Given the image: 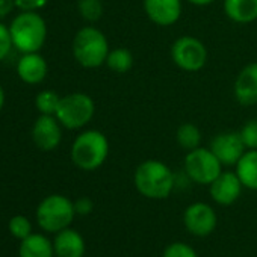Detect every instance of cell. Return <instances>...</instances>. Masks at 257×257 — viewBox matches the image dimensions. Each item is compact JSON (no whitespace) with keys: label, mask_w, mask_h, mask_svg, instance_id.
<instances>
[{"label":"cell","mask_w":257,"mask_h":257,"mask_svg":"<svg viewBox=\"0 0 257 257\" xmlns=\"http://www.w3.org/2000/svg\"><path fill=\"white\" fill-rule=\"evenodd\" d=\"M134 183L143 197L150 200H164L174 191L176 176L167 164L158 159H147L137 167Z\"/></svg>","instance_id":"6da1fadb"},{"label":"cell","mask_w":257,"mask_h":257,"mask_svg":"<svg viewBox=\"0 0 257 257\" xmlns=\"http://www.w3.org/2000/svg\"><path fill=\"white\" fill-rule=\"evenodd\" d=\"M13 44L22 53L40 52L47 40L46 20L37 11H22L10 25Z\"/></svg>","instance_id":"7a4b0ae2"},{"label":"cell","mask_w":257,"mask_h":257,"mask_svg":"<svg viewBox=\"0 0 257 257\" xmlns=\"http://www.w3.org/2000/svg\"><path fill=\"white\" fill-rule=\"evenodd\" d=\"M109 141L100 131H85L74 140L71 146V161L83 171L98 170L109 156Z\"/></svg>","instance_id":"3957f363"},{"label":"cell","mask_w":257,"mask_h":257,"mask_svg":"<svg viewBox=\"0 0 257 257\" xmlns=\"http://www.w3.org/2000/svg\"><path fill=\"white\" fill-rule=\"evenodd\" d=\"M109 52L106 35L94 26H85L74 35L73 56L83 68H98L104 65Z\"/></svg>","instance_id":"277c9868"},{"label":"cell","mask_w":257,"mask_h":257,"mask_svg":"<svg viewBox=\"0 0 257 257\" xmlns=\"http://www.w3.org/2000/svg\"><path fill=\"white\" fill-rule=\"evenodd\" d=\"M74 201L61 194H52L41 200L37 207V222L47 233H58L68 228L74 221Z\"/></svg>","instance_id":"5b68a950"},{"label":"cell","mask_w":257,"mask_h":257,"mask_svg":"<svg viewBox=\"0 0 257 257\" xmlns=\"http://www.w3.org/2000/svg\"><path fill=\"white\" fill-rule=\"evenodd\" d=\"M95 113L94 100L85 92H71L61 97L55 116L59 119L62 127L68 131H77L85 127Z\"/></svg>","instance_id":"8992f818"},{"label":"cell","mask_w":257,"mask_h":257,"mask_svg":"<svg viewBox=\"0 0 257 257\" xmlns=\"http://www.w3.org/2000/svg\"><path fill=\"white\" fill-rule=\"evenodd\" d=\"M183 170L191 182L198 185H210L222 173V164L216 159L210 149L200 146L198 149L186 153Z\"/></svg>","instance_id":"52a82bcc"},{"label":"cell","mask_w":257,"mask_h":257,"mask_svg":"<svg viewBox=\"0 0 257 257\" xmlns=\"http://www.w3.org/2000/svg\"><path fill=\"white\" fill-rule=\"evenodd\" d=\"M207 58L209 55L206 46L195 37H179L171 46V59L183 71H200L207 64Z\"/></svg>","instance_id":"ba28073f"},{"label":"cell","mask_w":257,"mask_h":257,"mask_svg":"<svg viewBox=\"0 0 257 257\" xmlns=\"http://www.w3.org/2000/svg\"><path fill=\"white\" fill-rule=\"evenodd\" d=\"M183 224L191 234L197 237H206L216 228L218 216L210 204L197 201L189 204L183 212Z\"/></svg>","instance_id":"9c48e42d"},{"label":"cell","mask_w":257,"mask_h":257,"mask_svg":"<svg viewBox=\"0 0 257 257\" xmlns=\"http://www.w3.org/2000/svg\"><path fill=\"white\" fill-rule=\"evenodd\" d=\"M32 141L43 152H53L62 141V124L55 115H40L32 127Z\"/></svg>","instance_id":"30bf717a"},{"label":"cell","mask_w":257,"mask_h":257,"mask_svg":"<svg viewBox=\"0 0 257 257\" xmlns=\"http://www.w3.org/2000/svg\"><path fill=\"white\" fill-rule=\"evenodd\" d=\"M212 153L222 164V167H231L239 162V159L246 152L239 132H222L213 137L210 141Z\"/></svg>","instance_id":"8fae6325"},{"label":"cell","mask_w":257,"mask_h":257,"mask_svg":"<svg viewBox=\"0 0 257 257\" xmlns=\"http://www.w3.org/2000/svg\"><path fill=\"white\" fill-rule=\"evenodd\" d=\"M243 189L240 179L236 171H222L210 185L209 192L212 200L219 206H231L237 201Z\"/></svg>","instance_id":"7c38bea8"},{"label":"cell","mask_w":257,"mask_h":257,"mask_svg":"<svg viewBox=\"0 0 257 257\" xmlns=\"http://www.w3.org/2000/svg\"><path fill=\"white\" fill-rule=\"evenodd\" d=\"M144 11L152 23L173 26L182 16V0H144Z\"/></svg>","instance_id":"4fadbf2b"},{"label":"cell","mask_w":257,"mask_h":257,"mask_svg":"<svg viewBox=\"0 0 257 257\" xmlns=\"http://www.w3.org/2000/svg\"><path fill=\"white\" fill-rule=\"evenodd\" d=\"M233 92L237 103L242 106L257 104V62H251L239 71Z\"/></svg>","instance_id":"5bb4252c"},{"label":"cell","mask_w":257,"mask_h":257,"mask_svg":"<svg viewBox=\"0 0 257 257\" xmlns=\"http://www.w3.org/2000/svg\"><path fill=\"white\" fill-rule=\"evenodd\" d=\"M47 71H49L47 61L38 52L23 53V56L17 64V74L28 85L41 83L46 79Z\"/></svg>","instance_id":"9a60e30c"},{"label":"cell","mask_w":257,"mask_h":257,"mask_svg":"<svg viewBox=\"0 0 257 257\" xmlns=\"http://www.w3.org/2000/svg\"><path fill=\"white\" fill-rule=\"evenodd\" d=\"M53 248L56 257H83L86 252L83 236L70 227L56 233L53 239Z\"/></svg>","instance_id":"2e32d148"},{"label":"cell","mask_w":257,"mask_h":257,"mask_svg":"<svg viewBox=\"0 0 257 257\" xmlns=\"http://www.w3.org/2000/svg\"><path fill=\"white\" fill-rule=\"evenodd\" d=\"M224 14L237 25L257 20V0H224Z\"/></svg>","instance_id":"e0dca14e"},{"label":"cell","mask_w":257,"mask_h":257,"mask_svg":"<svg viewBox=\"0 0 257 257\" xmlns=\"http://www.w3.org/2000/svg\"><path fill=\"white\" fill-rule=\"evenodd\" d=\"M19 257H56L53 240L41 233H32L20 240Z\"/></svg>","instance_id":"ac0fdd59"},{"label":"cell","mask_w":257,"mask_h":257,"mask_svg":"<svg viewBox=\"0 0 257 257\" xmlns=\"http://www.w3.org/2000/svg\"><path fill=\"white\" fill-rule=\"evenodd\" d=\"M236 174L243 188L257 191V150H246L236 164Z\"/></svg>","instance_id":"d6986e66"},{"label":"cell","mask_w":257,"mask_h":257,"mask_svg":"<svg viewBox=\"0 0 257 257\" xmlns=\"http://www.w3.org/2000/svg\"><path fill=\"white\" fill-rule=\"evenodd\" d=\"M135 58L134 53L125 47L112 49L106 58V67L116 74H125L134 68Z\"/></svg>","instance_id":"ffe728a7"},{"label":"cell","mask_w":257,"mask_h":257,"mask_svg":"<svg viewBox=\"0 0 257 257\" xmlns=\"http://www.w3.org/2000/svg\"><path fill=\"white\" fill-rule=\"evenodd\" d=\"M176 141L180 149L185 152L195 150L201 146V132L200 128L192 122H183L179 125L176 132Z\"/></svg>","instance_id":"44dd1931"},{"label":"cell","mask_w":257,"mask_h":257,"mask_svg":"<svg viewBox=\"0 0 257 257\" xmlns=\"http://www.w3.org/2000/svg\"><path fill=\"white\" fill-rule=\"evenodd\" d=\"M61 101V95L52 89H43L35 97V106L41 115H55Z\"/></svg>","instance_id":"7402d4cb"},{"label":"cell","mask_w":257,"mask_h":257,"mask_svg":"<svg viewBox=\"0 0 257 257\" xmlns=\"http://www.w3.org/2000/svg\"><path fill=\"white\" fill-rule=\"evenodd\" d=\"M77 11L83 20L89 23H95L103 16V4L101 0H79Z\"/></svg>","instance_id":"603a6c76"},{"label":"cell","mask_w":257,"mask_h":257,"mask_svg":"<svg viewBox=\"0 0 257 257\" xmlns=\"http://www.w3.org/2000/svg\"><path fill=\"white\" fill-rule=\"evenodd\" d=\"M8 228H10V233L16 239H19V240H23L25 237H28L29 234L34 233L32 231V222L25 215H16V216H13L10 219Z\"/></svg>","instance_id":"cb8c5ba5"},{"label":"cell","mask_w":257,"mask_h":257,"mask_svg":"<svg viewBox=\"0 0 257 257\" xmlns=\"http://www.w3.org/2000/svg\"><path fill=\"white\" fill-rule=\"evenodd\" d=\"M239 135L246 150H257V119L246 121L239 131Z\"/></svg>","instance_id":"d4e9b609"},{"label":"cell","mask_w":257,"mask_h":257,"mask_svg":"<svg viewBox=\"0 0 257 257\" xmlns=\"http://www.w3.org/2000/svg\"><path fill=\"white\" fill-rule=\"evenodd\" d=\"M162 257H198V254L186 242H173L164 249Z\"/></svg>","instance_id":"484cf974"},{"label":"cell","mask_w":257,"mask_h":257,"mask_svg":"<svg viewBox=\"0 0 257 257\" xmlns=\"http://www.w3.org/2000/svg\"><path fill=\"white\" fill-rule=\"evenodd\" d=\"M13 37H11V31L7 25L0 23V61H4L13 47Z\"/></svg>","instance_id":"4316f807"},{"label":"cell","mask_w":257,"mask_h":257,"mask_svg":"<svg viewBox=\"0 0 257 257\" xmlns=\"http://www.w3.org/2000/svg\"><path fill=\"white\" fill-rule=\"evenodd\" d=\"M74 210H76V215L86 216L94 210V203L89 197H80L74 201Z\"/></svg>","instance_id":"83f0119b"},{"label":"cell","mask_w":257,"mask_h":257,"mask_svg":"<svg viewBox=\"0 0 257 257\" xmlns=\"http://www.w3.org/2000/svg\"><path fill=\"white\" fill-rule=\"evenodd\" d=\"M49 4V0H16V7L22 11H38Z\"/></svg>","instance_id":"f1b7e54d"},{"label":"cell","mask_w":257,"mask_h":257,"mask_svg":"<svg viewBox=\"0 0 257 257\" xmlns=\"http://www.w3.org/2000/svg\"><path fill=\"white\" fill-rule=\"evenodd\" d=\"M14 8H17L16 0H0V19L11 14Z\"/></svg>","instance_id":"f546056e"},{"label":"cell","mask_w":257,"mask_h":257,"mask_svg":"<svg viewBox=\"0 0 257 257\" xmlns=\"http://www.w3.org/2000/svg\"><path fill=\"white\" fill-rule=\"evenodd\" d=\"M191 5H195V7H207L210 4H213L215 0H186Z\"/></svg>","instance_id":"4dcf8cb0"},{"label":"cell","mask_w":257,"mask_h":257,"mask_svg":"<svg viewBox=\"0 0 257 257\" xmlns=\"http://www.w3.org/2000/svg\"><path fill=\"white\" fill-rule=\"evenodd\" d=\"M4 106H5V91H4L2 85H0V110L4 109Z\"/></svg>","instance_id":"1f68e13d"}]
</instances>
